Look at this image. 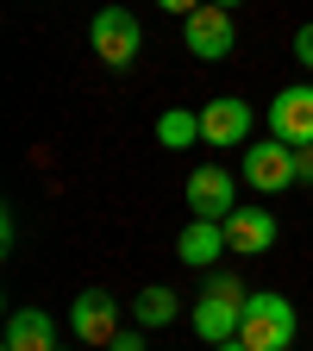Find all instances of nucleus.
Segmentation results:
<instances>
[{"label":"nucleus","instance_id":"nucleus-4","mask_svg":"<svg viewBox=\"0 0 313 351\" xmlns=\"http://www.w3.org/2000/svg\"><path fill=\"white\" fill-rule=\"evenodd\" d=\"M245 182L257 189V195H282L288 182H301L295 176V145H282V138H263V145H245Z\"/></svg>","mask_w":313,"mask_h":351},{"label":"nucleus","instance_id":"nucleus-11","mask_svg":"<svg viewBox=\"0 0 313 351\" xmlns=\"http://www.w3.org/2000/svg\"><path fill=\"white\" fill-rule=\"evenodd\" d=\"M238 320H245V301H219V295H201V301H195V332H201L207 345L238 339Z\"/></svg>","mask_w":313,"mask_h":351},{"label":"nucleus","instance_id":"nucleus-10","mask_svg":"<svg viewBox=\"0 0 313 351\" xmlns=\"http://www.w3.org/2000/svg\"><path fill=\"white\" fill-rule=\"evenodd\" d=\"M219 251H232L219 219H188V226H182V239H175V257H182V263H195V270H213V263H219Z\"/></svg>","mask_w":313,"mask_h":351},{"label":"nucleus","instance_id":"nucleus-21","mask_svg":"<svg viewBox=\"0 0 313 351\" xmlns=\"http://www.w3.org/2000/svg\"><path fill=\"white\" fill-rule=\"evenodd\" d=\"M213 7H226V13H232V7H238V0H213Z\"/></svg>","mask_w":313,"mask_h":351},{"label":"nucleus","instance_id":"nucleus-3","mask_svg":"<svg viewBox=\"0 0 313 351\" xmlns=\"http://www.w3.org/2000/svg\"><path fill=\"white\" fill-rule=\"evenodd\" d=\"M95 51H101L107 69H132V63H138V51H145L138 19H132L125 7H101V13H95Z\"/></svg>","mask_w":313,"mask_h":351},{"label":"nucleus","instance_id":"nucleus-2","mask_svg":"<svg viewBox=\"0 0 313 351\" xmlns=\"http://www.w3.org/2000/svg\"><path fill=\"white\" fill-rule=\"evenodd\" d=\"M182 38H188V51H195L201 63H219V57L238 51V19L207 0V7H195V13L182 19Z\"/></svg>","mask_w":313,"mask_h":351},{"label":"nucleus","instance_id":"nucleus-19","mask_svg":"<svg viewBox=\"0 0 313 351\" xmlns=\"http://www.w3.org/2000/svg\"><path fill=\"white\" fill-rule=\"evenodd\" d=\"M295 176H301V182H313V145L295 151Z\"/></svg>","mask_w":313,"mask_h":351},{"label":"nucleus","instance_id":"nucleus-14","mask_svg":"<svg viewBox=\"0 0 313 351\" xmlns=\"http://www.w3.org/2000/svg\"><path fill=\"white\" fill-rule=\"evenodd\" d=\"M201 138V113H188V107H169L163 119H157V145H169V151H188Z\"/></svg>","mask_w":313,"mask_h":351},{"label":"nucleus","instance_id":"nucleus-22","mask_svg":"<svg viewBox=\"0 0 313 351\" xmlns=\"http://www.w3.org/2000/svg\"><path fill=\"white\" fill-rule=\"evenodd\" d=\"M57 351H63V345H57Z\"/></svg>","mask_w":313,"mask_h":351},{"label":"nucleus","instance_id":"nucleus-15","mask_svg":"<svg viewBox=\"0 0 313 351\" xmlns=\"http://www.w3.org/2000/svg\"><path fill=\"white\" fill-rule=\"evenodd\" d=\"M207 295H219V301H251V295H245V282H238L232 270H219V276H207Z\"/></svg>","mask_w":313,"mask_h":351},{"label":"nucleus","instance_id":"nucleus-9","mask_svg":"<svg viewBox=\"0 0 313 351\" xmlns=\"http://www.w3.org/2000/svg\"><path fill=\"white\" fill-rule=\"evenodd\" d=\"M226 245L238 251V257H263L276 245V213L270 207H238L232 219H226Z\"/></svg>","mask_w":313,"mask_h":351},{"label":"nucleus","instance_id":"nucleus-6","mask_svg":"<svg viewBox=\"0 0 313 351\" xmlns=\"http://www.w3.org/2000/svg\"><path fill=\"white\" fill-rule=\"evenodd\" d=\"M69 326H75L82 345H113V339L125 332V326H119V301H113L107 289H82L75 307H69Z\"/></svg>","mask_w":313,"mask_h":351},{"label":"nucleus","instance_id":"nucleus-16","mask_svg":"<svg viewBox=\"0 0 313 351\" xmlns=\"http://www.w3.org/2000/svg\"><path fill=\"white\" fill-rule=\"evenodd\" d=\"M107 351H145V326H132V332H119Z\"/></svg>","mask_w":313,"mask_h":351},{"label":"nucleus","instance_id":"nucleus-17","mask_svg":"<svg viewBox=\"0 0 313 351\" xmlns=\"http://www.w3.org/2000/svg\"><path fill=\"white\" fill-rule=\"evenodd\" d=\"M295 57L313 69V25H301V32H295Z\"/></svg>","mask_w":313,"mask_h":351},{"label":"nucleus","instance_id":"nucleus-1","mask_svg":"<svg viewBox=\"0 0 313 351\" xmlns=\"http://www.w3.org/2000/svg\"><path fill=\"white\" fill-rule=\"evenodd\" d=\"M295 307L282 301V295H251L245 301V320H238V339L251 345V351H288L295 345Z\"/></svg>","mask_w":313,"mask_h":351},{"label":"nucleus","instance_id":"nucleus-13","mask_svg":"<svg viewBox=\"0 0 313 351\" xmlns=\"http://www.w3.org/2000/svg\"><path fill=\"white\" fill-rule=\"evenodd\" d=\"M132 314H138V326H169L175 314H182V301H175V289L151 282V289H138V301H132Z\"/></svg>","mask_w":313,"mask_h":351},{"label":"nucleus","instance_id":"nucleus-18","mask_svg":"<svg viewBox=\"0 0 313 351\" xmlns=\"http://www.w3.org/2000/svg\"><path fill=\"white\" fill-rule=\"evenodd\" d=\"M157 7H163V13H175V19H188L195 7H207V0H157Z\"/></svg>","mask_w":313,"mask_h":351},{"label":"nucleus","instance_id":"nucleus-7","mask_svg":"<svg viewBox=\"0 0 313 351\" xmlns=\"http://www.w3.org/2000/svg\"><path fill=\"white\" fill-rule=\"evenodd\" d=\"M270 138H282V145H313V88L307 82H295V88H282V95L270 101Z\"/></svg>","mask_w":313,"mask_h":351},{"label":"nucleus","instance_id":"nucleus-5","mask_svg":"<svg viewBox=\"0 0 313 351\" xmlns=\"http://www.w3.org/2000/svg\"><path fill=\"white\" fill-rule=\"evenodd\" d=\"M188 207H195V219H226L238 213V182H232V169H219V163H201V169H188Z\"/></svg>","mask_w":313,"mask_h":351},{"label":"nucleus","instance_id":"nucleus-8","mask_svg":"<svg viewBox=\"0 0 313 351\" xmlns=\"http://www.w3.org/2000/svg\"><path fill=\"white\" fill-rule=\"evenodd\" d=\"M201 138H207V145H219V151L245 145V138H251V107H245L238 95L207 101V107H201Z\"/></svg>","mask_w":313,"mask_h":351},{"label":"nucleus","instance_id":"nucleus-12","mask_svg":"<svg viewBox=\"0 0 313 351\" xmlns=\"http://www.w3.org/2000/svg\"><path fill=\"white\" fill-rule=\"evenodd\" d=\"M7 351H57V320L44 307H19L7 320Z\"/></svg>","mask_w":313,"mask_h":351},{"label":"nucleus","instance_id":"nucleus-20","mask_svg":"<svg viewBox=\"0 0 313 351\" xmlns=\"http://www.w3.org/2000/svg\"><path fill=\"white\" fill-rule=\"evenodd\" d=\"M213 351H251V345L245 339H226V345H213Z\"/></svg>","mask_w":313,"mask_h":351}]
</instances>
